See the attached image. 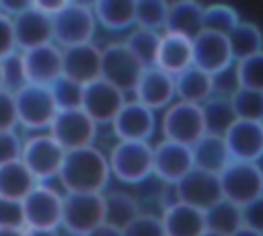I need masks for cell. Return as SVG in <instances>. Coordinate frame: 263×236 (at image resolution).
<instances>
[{"mask_svg": "<svg viewBox=\"0 0 263 236\" xmlns=\"http://www.w3.org/2000/svg\"><path fill=\"white\" fill-rule=\"evenodd\" d=\"M175 197L181 203H187L191 207H197L201 211H208L212 205L224 199L220 174L193 168L187 176H183L175 185Z\"/></svg>", "mask_w": 263, "mask_h": 236, "instance_id": "obj_13", "label": "cell"}, {"mask_svg": "<svg viewBox=\"0 0 263 236\" xmlns=\"http://www.w3.org/2000/svg\"><path fill=\"white\" fill-rule=\"evenodd\" d=\"M230 101H232V107L238 119L263 123V92L238 86L236 92L230 96Z\"/></svg>", "mask_w": 263, "mask_h": 236, "instance_id": "obj_36", "label": "cell"}, {"mask_svg": "<svg viewBox=\"0 0 263 236\" xmlns=\"http://www.w3.org/2000/svg\"><path fill=\"white\" fill-rule=\"evenodd\" d=\"M103 47L95 43H84L64 49V76L86 86L101 78Z\"/></svg>", "mask_w": 263, "mask_h": 236, "instance_id": "obj_19", "label": "cell"}, {"mask_svg": "<svg viewBox=\"0 0 263 236\" xmlns=\"http://www.w3.org/2000/svg\"><path fill=\"white\" fill-rule=\"evenodd\" d=\"M203 236H220V234H214V232H205Z\"/></svg>", "mask_w": 263, "mask_h": 236, "instance_id": "obj_52", "label": "cell"}, {"mask_svg": "<svg viewBox=\"0 0 263 236\" xmlns=\"http://www.w3.org/2000/svg\"><path fill=\"white\" fill-rule=\"evenodd\" d=\"M232 55L236 62H242L247 57H253L263 51V33L257 25L253 23H242L228 35Z\"/></svg>", "mask_w": 263, "mask_h": 236, "instance_id": "obj_33", "label": "cell"}, {"mask_svg": "<svg viewBox=\"0 0 263 236\" xmlns=\"http://www.w3.org/2000/svg\"><path fill=\"white\" fill-rule=\"evenodd\" d=\"M242 226L263 234V197L242 207Z\"/></svg>", "mask_w": 263, "mask_h": 236, "instance_id": "obj_45", "label": "cell"}, {"mask_svg": "<svg viewBox=\"0 0 263 236\" xmlns=\"http://www.w3.org/2000/svg\"><path fill=\"white\" fill-rule=\"evenodd\" d=\"M203 119H205V131L214 135H226V131L238 121L236 111L232 107L230 96H212L203 105Z\"/></svg>", "mask_w": 263, "mask_h": 236, "instance_id": "obj_31", "label": "cell"}, {"mask_svg": "<svg viewBox=\"0 0 263 236\" xmlns=\"http://www.w3.org/2000/svg\"><path fill=\"white\" fill-rule=\"evenodd\" d=\"M2 66H4V88L6 90L14 92V90H18L21 86L27 84L25 70H23V60H21V51L14 53V55H10L8 60H4Z\"/></svg>", "mask_w": 263, "mask_h": 236, "instance_id": "obj_43", "label": "cell"}, {"mask_svg": "<svg viewBox=\"0 0 263 236\" xmlns=\"http://www.w3.org/2000/svg\"><path fill=\"white\" fill-rule=\"evenodd\" d=\"M191 152H193L195 168H201V170H208L214 174H220L232 162V156H230L224 135L205 133L195 146H191Z\"/></svg>", "mask_w": 263, "mask_h": 236, "instance_id": "obj_25", "label": "cell"}, {"mask_svg": "<svg viewBox=\"0 0 263 236\" xmlns=\"http://www.w3.org/2000/svg\"><path fill=\"white\" fill-rule=\"evenodd\" d=\"M84 236H123V234H121V230H117V228H113V226L103 224V226H99V228L90 230V232H88V234H84Z\"/></svg>", "mask_w": 263, "mask_h": 236, "instance_id": "obj_48", "label": "cell"}, {"mask_svg": "<svg viewBox=\"0 0 263 236\" xmlns=\"http://www.w3.org/2000/svg\"><path fill=\"white\" fill-rule=\"evenodd\" d=\"M242 228V207L222 199L205 211V230L220 236H234Z\"/></svg>", "mask_w": 263, "mask_h": 236, "instance_id": "obj_30", "label": "cell"}, {"mask_svg": "<svg viewBox=\"0 0 263 236\" xmlns=\"http://www.w3.org/2000/svg\"><path fill=\"white\" fill-rule=\"evenodd\" d=\"M18 127V113L14 92L2 88L0 90V131H14Z\"/></svg>", "mask_w": 263, "mask_h": 236, "instance_id": "obj_42", "label": "cell"}, {"mask_svg": "<svg viewBox=\"0 0 263 236\" xmlns=\"http://www.w3.org/2000/svg\"><path fill=\"white\" fill-rule=\"evenodd\" d=\"M14 101L18 113V125L35 133L47 131L60 111L51 86L25 84L18 90H14Z\"/></svg>", "mask_w": 263, "mask_h": 236, "instance_id": "obj_2", "label": "cell"}, {"mask_svg": "<svg viewBox=\"0 0 263 236\" xmlns=\"http://www.w3.org/2000/svg\"><path fill=\"white\" fill-rule=\"evenodd\" d=\"M66 4H68V0H33V6L49 18H55L66 8Z\"/></svg>", "mask_w": 263, "mask_h": 236, "instance_id": "obj_46", "label": "cell"}, {"mask_svg": "<svg viewBox=\"0 0 263 236\" xmlns=\"http://www.w3.org/2000/svg\"><path fill=\"white\" fill-rule=\"evenodd\" d=\"M97 127L99 125L82 109H64L58 111L47 131L66 152H72L78 148L95 146Z\"/></svg>", "mask_w": 263, "mask_h": 236, "instance_id": "obj_11", "label": "cell"}, {"mask_svg": "<svg viewBox=\"0 0 263 236\" xmlns=\"http://www.w3.org/2000/svg\"><path fill=\"white\" fill-rule=\"evenodd\" d=\"M107 156L111 174L125 185H138L154 174V146H150L148 142L117 140Z\"/></svg>", "mask_w": 263, "mask_h": 236, "instance_id": "obj_3", "label": "cell"}, {"mask_svg": "<svg viewBox=\"0 0 263 236\" xmlns=\"http://www.w3.org/2000/svg\"><path fill=\"white\" fill-rule=\"evenodd\" d=\"M160 218H162L166 236H203L208 232L205 211L181 201L166 205Z\"/></svg>", "mask_w": 263, "mask_h": 236, "instance_id": "obj_22", "label": "cell"}, {"mask_svg": "<svg viewBox=\"0 0 263 236\" xmlns=\"http://www.w3.org/2000/svg\"><path fill=\"white\" fill-rule=\"evenodd\" d=\"M220 185L224 199L245 207L251 201L263 197V168L257 162L232 160L220 172Z\"/></svg>", "mask_w": 263, "mask_h": 236, "instance_id": "obj_9", "label": "cell"}, {"mask_svg": "<svg viewBox=\"0 0 263 236\" xmlns=\"http://www.w3.org/2000/svg\"><path fill=\"white\" fill-rule=\"evenodd\" d=\"M232 62L234 55L226 35L203 31L193 39V66L199 70L212 76H220L230 68Z\"/></svg>", "mask_w": 263, "mask_h": 236, "instance_id": "obj_15", "label": "cell"}, {"mask_svg": "<svg viewBox=\"0 0 263 236\" xmlns=\"http://www.w3.org/2000/svg\"><path fill=\"white\" fill-rule=\"evenodd\" d=\"M203 14H205V6H201L199 2L193 0L173 2L168 8V21L164 31L195 39L197 35L203 33Z\"/></svg>", "mask_w": 263, "mask_h": 236, "instance_id": "obj_24", "label": "cell"}, {"mask_svg": "<svg viewBox=\"0 0 263 236\" xmlns=\"http://www.w3.org/2000/svg\"><path fill=\"white\" fill-rule=\"evenodd\" d=\"M14 23V35H16V45L18 51L35 49L47 43H53V18L41 14L33 2L31 8L12 18Z\"/></svg>", "mask_w": 263, "mask_h": 236, "instance_id": "obj_21", "label": "cell"}, {"mask_svg": "<svg viewBox=\"0 0 263 236\" xmlns=\"http://www.w3.org/2000/svg\"><path fill=\"white\" fill-rule=\"evenodd\" d=\"M177 96V88H175V76H171L168 72L160 70L158 66L146 68L136 90H134V99L140 101L142 105H146L152 111L158 109H168L173 105V99Z\"/></svg>", "mask_w": 263, "mask_h": 236, "instance_id": "obj_18", "label": "cell"}, {"mask_svg": "<svg viewBox=\"0 0 263 236\" xmlns=\"http://www.w3.org/2000/svg\"><path fill=\"white\" fill-rule=\"evenodd\" d=\"M51 92L55 96L58 109H82V94H84V86L62 76L55 84H51Z\"/></svg>", "mask_w": 263, "mask_h": 236, "instance_id": "obj_38", "label": "cell"}, {"mask_svg": "<svg viewBox=\"0 0 263 236\" xmlns=\"http://www.w3.org/2000/svg\"><path fill=\"white\" fill-rule=\"evenodd\" d=\"M0 236H29L25 228H0Z\"/></svg>", "mask_w": 263, "mask_h": 236, "instance_id": "obj_49", "label": "cell"}, {"mask_svg": "<svg viewBox=\"0 0 263 236\" xmlns=\"http://www.w3.org/2000/svg\"><path fill=\"white\" fill-rule=\"evenodd\" d=\"M21 60L27 84L51 86L64 76V49L55 43L21 51Z\"/></svg>", "mask_w": 263, "mask_h": 236, "instance_id": "obj_12", "label": "cell"}, {"mask_svg": "<svg viewBox=\"0 0 263 236\" xmlns=\"http://www.w3.org/2000/svg\"><path fill=\"white\" fill-rule=\"evenodd\" d=\"M123 236H166L160 215L140 213L123 232Z\"/></svg>", "mask_w": 263, "mask_h": 236, "instance_id": "obj_39", "label": "cell"}, {"mask_svg": "<svg viewBox=\"0 0 263 236\" xmlns=\"http://www.w3.org/2000/svg\"><path fill=\"white\" fill-rule=\"evenodd\" d=\"M4 88V66H2V62H0V90Z\"/></svg>", "mask_w": 263, "mask_h": 236, "instance_id": "obj_51", "label": "cell"}, {"mask_svg": "<svg viewBox=\"0 0 263 236\" xmlns=\"http://www.w3.org/2000/svg\"><path fill=\"white\" fill-rule=\"evenodd\" d=\"M175 88H177V99L193 105H203L208 99L214 96L216 80L212 74L199 70L197 66L187 68L185 72L175 76Z\"/></svg>", "mask_w": 263, "mask_h": 236, "instance_id": "obj_26", "label": "cell"}, {"mask_svg": "<svg viewBox=\"0 0 263 236\" xmlns=\"http://www.w3.org/2000/svg\"><path fill=\"white\" fill-rule=\"evenodd\" d=\"M105 199V224L117 230H125L142 211L132 193L125 191H109L103 193Z\"/></svg>", "mask_w": 263, "mask_h": 236, "instance_id": "obj_29", "label": "cell"}, {"mask_svg": "<svg viewBox=\"0 0 263 236\" xmlns=\"http://www.w3.org/2000/svg\"><path fill=\"white\" fill-rule=\"evenodd\" d=\"M171 4L164 0H136V27L164 33Z\"/></svg>", "mask_w": 263, "mask_h": 236, "instance_id": "obj_34", "label": "cell"}, {"mask_svg": "<svg viewBox=\"0 0 263 236\" xmlns=\"http://www.w3.org/2000/svg\"><path fill=\"white\" fill-rule=\"evenodd\" d=\"M37 185V179L23 160L0 166V197L23 201Z\"/></svg>", "mask_w": 263, "mask_h": 236, "instance_id": "obj_28", "label": "cell"}, {"mask_svg": "<svg viewBox=\"0 0 263 236\" xmlns=\"http://www.w3.org/2000/svg\"><path fill=\"white\" fill-rule=\"evenodd\" d=\"M97 25L92 4L68 2L66 8L53 18V43L62 49L92 43Z\"/></svg>", "mask_w": 263, "mask_h": 236, "instance_id": "obj_5", "label": "cell"}, {"mask_svg": "<svg viewBox=\"0 0 263 236\" xmlns=\"http://www.w3.org/2000/svg\"><path fill=\"white\" fill-rule=\"evenodd\" d=\"M234 72L240 88L263 92V51L242 62H236Z\"/></svg>", "mask_w": 263, "mask_h": 236, "instance_id": "obj_37", "label": "cell"}, {"mask_svg": "<svg viewBox=\"0 0 263 236\" xmlns=\"http://www.w3.org/2000/svg\"><path fill=\"white\" fill-rule=\"evenodd\" d=\"M105 224L103 193H64L62 228L72 236H84Z\"/></svg>", "mask_w": 263, "mask_h": 236, "instance_id": "obj_8", "label": "cell"}, {"mask_svg": "<svg viewBox=\"0 0 263 236\" xmlns=\"http://www.w3.org/2000/svg\"><path fill=\"white\" fill-rule=\"evenodd\" d=\"M193 168V152L189 146L171 140H162L154 146V176L160 181L175 187Z\"/></svg>", "mask_w": 263, "mask_h": 236, "instance_id": "obj_17", "label": "cell"}, {"mask_svg": "<svg viewBox=\"0 0 263 236\" xmlns=\"http://www.w3.org/2000/svg\"><path fill=\"white\" fill-rule=\"evenodd\" d=\"M23 209L29 232H58L64 218V195L47 183H39L23 199Z\"/></svg>", "mask_w": 263, "mask_h": 236, "instance_id": "obj_4", "label": "cell"}, {"mask_svg": "<svg viewBox=\"0 0 263 236\" xmlns=\"http://www.w3.org/2000/svg\"><path fill=\"white\" fill-rule=\"evenodd\" d=\"M156 127V115L152 109L132 99L123 105L115 121L111 123L113 135L119 142H148Z\"/></svg>", "mask_w": 263, "mask_h": 236, "instance_id": "obj_16", "label": "cell"}, {"mask_svg": "<svg viewBox=\"0 0 263 236\" xmlns=\"http://www.w3.org/2000/svg\"><path fill=\"white\" fill-rule=\"evenodd\" d=\"M144 70L146 68L136 60V55L127 49L123 41H113L103 47L101 78L119 88L121 92H134Z\"/></svg>", "mask_w": 263, "mask_h": 236, "instance_id": "obj_10", "label": "cell"}, {"mask_svg": "<svg viewBox=\"0 0 263 236\" xmlns=\"http://www.w3.org/2000/svg\"><path fill=\"white\" fill-rule=\"evenodd\" d=\"M240 25L238 12L228 6V4H212L205 6V14H203V31H212V33H220V35H230L236 27Z\"/></svg>", "mask_w": 263, "mask_h": 236, "instance_id": "obj_35", "label": "cell"}, {"mask_svg": "<svg viewBox=\"0 0 263 236\" xmlns=\"http://www.w3.org/2000/svg\"><path fill=\"white\" fill-rule=\"evenodd\" d=\"M111 176L109 156L97 146H86L66 154L58 181L66 193H103Z\"/></svg>", "mask_w": 263, "mask_h": 236, "instance_id": "obj_1", "label": "cell"}, {"mask_svg": "<svg viewBox=\"0 0 263 236\" xmlns=\"http://www.w3.org/2000/svg\"><path fill=\"white\" fill-rule=\"evenodd\" d=\"M232 160L257 162L263 156V123L238 119L224 135Z\"/></svg>", "mask_w": 263, "mask_h": 236, "instance_id": "obj_20", "label": "cell"}, {"mask_svg": "<svg viewBox=\"0 0 263 236\" xmlns=\"http://www.w3.org/2000/svg\"><path fill=\"white\" fill-rule=\"evenodd\" d=\"M234 236H263V234H261V232H255V230H251V228H245V226H242V228H240V230H238V232H236Z\"/></svg>", "mask_w": 263, "mask_h": 236, "instance_id": "obj_50", "label": "cell"}, {"mask_svg": "<svg viewBox=\"0 0 263 236\" xmlns=\"http://www.w3.org/2000/svg\"><path fill=\"white\" fill-rule=\"evenodd\" d=\"M23 144L21 135L14 131H0V166L21 160L23 156Z\"/></svg>", "mask_w": 263, "mask_h": 236, "instance_id": "obj_40", "label": "cell"}, {"mask_svg": "<svg viewBox=\"0 0 263 236\" xmlns=\"http://www.w3.org/2000/svg\"><path fill=\"white\" fill-rule=\"evenodd\" d=\"M164 140L183 144V146H195L208 131H205V119L201 105L175 101L162 115L160 121Z\"/></svg>", "mask_w": 263, "mask_h": 236, "instance_id": "obj_7", "label": "cell"}, {"mask_svg": "<svg viewBox=\"0 0 263 236\" xmlns=\"http://www.w3.org/2000/svg\"><path fill=\"white\" fill-rule=\"evenodd\" d=\"M160 39H162V33H158V31L134 27V29L127 33V37H125L123 43L127 45V49L136 55V60H138L144 68H152V66H156Z\"/></svg>", "mask_w": 263, "mask_h": 236, "instance_id": "obj_32", "label": "cell"}, {"mask_svg": "<svg viewBox=\"0 0 263 236\" xmlns=\"http://www.w3.org/2000/svg\"><path fill=\"white\" fill-rule=\"evenodd\" d=\"M31 2L33 0H29V2H23V0H18V2H14V0H0V12L10 16V18H16L18 14H23L25 10L31 8Z\"/></svg>", "mask_w": 263, "mask_h": 236, "instance_id": "obj_47", "label": "cell"}, {"mask_svg": "<svg viewBox=\"0 0 263 236\" xmlns=\"http://www.w3.org/2000/svg\"><path fill=\"white\" fill-rule=\"evenodd\" d=\"M156 66L171 76H177L193 66V39L177 35V33H162Z\"/></svg>", "mask_w": 263, "mask_h": 236, "instance_id": "obj_23", "label": "cell"}, {"mask_svg": "<svg viewBox=\"0 0 263 236\" xmlns=\"http://www.w3.org/2000/svg\"><path fill=\"white\" fill-rule=\"evenodd\" d=\"M66 154L68 152L49 135V131H41L25 140L21 160L33 172L37 183H47L51 179H60Z\"/></svg>", "mask_w": 263, "mask_h": 236, "instance_id": "obj_6", "label": "cell"}, {"mask_svg": "<svg viewBox=\"0 0 263 236\" xmlns=\"http://www.w3.org/2000/svg\"><path fill=\"white\" fill-rule=\"evenodd\" d=\"M125 103H127L125 92H121L119 88H115L113 84H109L103 78L84 86L82 111L97 125H111Z\"/></svg>", "mask_w": 263, "mask_h": 236, "instance_id": "obj_14", "label": "cell"}, {"mask_svg": "<svg viewBox=\"0 0 263 236\" xmlns=\"http://www.w3.org/2000/svg\"><path fill=\"white\" fill-rule=\"evenodd\" d=\"M0 228H25L23 201L0 197Z\"/></svg>", "mask_w": 263, "mask_h": 236, "instance_id": "obj_41", "label": "cell"}, {"mask_svg": "<svg viewBox=\"0 0 263 236\" xmlns=\"http://www.w3.org/2000/svg\"><path fill=\"white\" fill-rule=\"evenodd\" d=\"M92 12L107 31H129L136 27V0H99L92 4Z\"/></svg>", "mask_w": 263, "mask_h": 236, "instance_id": "obj_27", "label": "cell"}, {"mask_svg": "<svg viewBox=\"0 0 263 236\" xmlns=\"http://www.w3.org/2000/svg\"><path fill=\"white\" fill-rule=\"evenodd\" d=\"M14 53H18L16 35H14V23H12L10 16L0 12V62L8 60Z\"/></svg>", "mask_w": 263, "mask_h": 236, "instance_id": "obj_44", "label": "cell"}]
</instances>
